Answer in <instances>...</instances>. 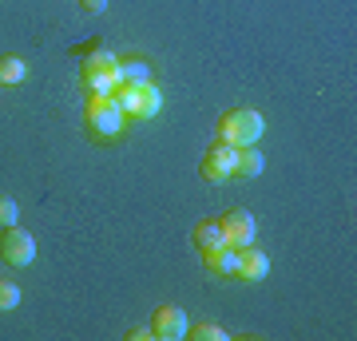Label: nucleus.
<instances>
[{
  "label": "nucleus",
  "instance_id": "6ab92c4d",
  "mask_svg": "<svg viewBox=\"0 0 357 341\" xmlns=\"http://www.w3.org/2000/svg\"><path fill=\"white\" fill-rule=\"evenodd\" d=\"M84 13H107V0H79Z\"/></svg>",
  "mask_w": 357,
  "mask_h": 341
},
{
  "label": "nucleus",
  "instance_id": "9d476101",
  "mask_svg": "<svg viewBox=\"0 0 357 341\" xmlns=\"http://www.w3.org/2000/svg\"><path fill=\"white\" fill-rule=\"evenodd\" d=\"M159 112H163V91L155 79H147L135 88V119H155Z\"/></svg>",
  "mask_w": 357,
  "mask_h": 341
},
{
  "label": "nucleus",
  "instance_id": "6e6552de",
  "mask_svg": "<svg viewBox=\"0 0 357 341\" xmlns=\"http://www.w3.org/2000/svg\"><path fill=\"white\" fill-rule=\"evenodd\" d=\"M270 274V258L266 250H258V242H250V246H243L238 250V270H234V278H243V282H262Z\"/></svg>",
  "mask_w": 357,
  "mask_h": 341
},
{
  "label": "nucleus",
  "instance_id": "f03ea898",
  "mask_svg": "<svg viewBox=\"0 0 357 341\" xmlns=\"http://www.w3.org/2000/svg\"><path fill=\"white\" fill-rule=\"evenodd\" d=\"M266 131V119L255 112V107H234V112H222L215 123V135L230 147H250V143L262 139Z\"/></svg>",
  "mask_w": 357,
  "mask_h": 341
},
{
  "label": "nucleus",
  "instance_id": "1a4fd4ad",
  "mask_svg": "<svg viewBox=\"0 0 357 341\" xmlns=\"http://www.w3.org/2000/svg\"><path fill=\"white\" fill-rule=\"evenodd\" d=\"M203 266L211 278H234V270H238V250L234 246H215V250H203Z\"/></svg>",
  "mask_w": 357,
  "mask_h": 341
},
{
  "label": "nucleus",
  "instance_id": "ddd939ff",
  "mask_svg": "<svg viewBox=\"0 0 357 341\" xmlns=\"http://www.w3.org/2000/svg\"><path fill=\"white\" fill-rule=\"evenodd\" d=\"M262 171H266V155H262V147H258V143H250V147H238V171H234V175L258 179Z\"/></svg>",
  "mask_w": 357,
  "mask_h": 341
},
{
  "label": "nucleus",
  "instance_id": "423d86ee",
  "mask_svg": "<svg viewBox=\"0 0 357 341\" xmlns=\"http://www.w3.org/2000/svg\"><path fill=\"white\" fill-rule=\"evenodd\" d=\"M191 329V317L183 314L178 305H155L151 314V338L155 341H183Z\"/></svg>",
  "mask_w": 357,
  "mask_h": 341
},
{
  "label": "nucleus",
  "instance_id": "20e7f679",
  "mask_svg": "<svg viewBox=\"0 0 357 341\" xmlns=\"http://www.w3.org/2000/svg\"><path fill=\"white\" fill-rule=\"evenodd\" d=\"M199 171H203L206 183H227V179H234V171H238V147L215 139L211 147H206Z\"/></svg>",
  "mask_w": 357,
  "mask_h": 341
},
{
  "label": "nucleus",
  "instance_id": "f3484780",
  "mask_svg": "<svg viewBox=\"0 0 357 341\" xmlns=\"http://www.w3.org/2000/svg\"><path fill=\"white\" fill-rule=\"evenodd\" d=\"M16 222H20V206H16V199L0 195V230H4V227H16Z\"/></svg>",
  "mask_w": 357,
  "mask_h": 341
},
{
  "label": "nucleus",
  "instance_id": "7ed1b4c3",
  "mask_svg": "<svg viewBox=\"0 0 357 341\" xmlns=\"http://www.w3.org/2000/svg\"><path fill=\"white\" fill-rule=\"evenodd\" d=\"M115 60H119V56H112L107 48L84 60L79 79H84V88H88L91 96H112L115 91V84H119V79H115Z\"/></svg>",
  "mask_w": 357,
  "mask_h": 341
},
{
  "label": "nucleus",
  "instance_id": "dca6fc26",
  "mask_svg": "<svg viewBox=\"0 0 357 341\" xmlns=\"http://www.w3.org/2000/svg\"><path fill=\"white\" fill-rule=\"evenodd\" d=\"M20 305V286L13 278H0V314L4 310H16Z\"/></svg>",
  "mask_w": 357,
  "mask_h": 341
},
{
  "label": "nucleus",
  "instance_id": "aec40b11",
  "mask_svg": "<svg viewBox=\"0 0 357 341\" xmlns=\"http://www.w3.org/2000/svg\"><path fill=\"white\" fill-rule=\"evenodd\" d=\"M128 341H151V326L147 329H128Z\"/></svg>",
  "mask_w": 357,
  "mask_h": 341
},
{
  "label": "nucleus",
  "instance_id": "f257e3e1",
  "mask_svg": "<svg viewBox=\"0 0 357 341\" xmlns=\"http://www.w3.org/2000/svg\"><path fill=\"white\" fill-rule=\"evenodd\" d=\"M84 127H88L91 139L112 143L128 131V115L119 112V103L112 96H88V103H84Z\"/></svg>",
  "mask_w": 357,
  "mask_h": 341
},
{
  "label": "nucleus",
  "instance_id": "39448f33",
  "mask_svg": "<svg viewBox=\"0 0 357 341\" xmlns=\"http://www.w3.org/2000/svg\"><path fill=\"white\" fill-rule=\"evenodd\" d=\"M0 258L8 266H32L36 262V238L20 227H4V234H0Z\"/></svg>",
  "mask_w": 357,
  "mask_h": 341
},
{
  "label": "nucleus",
  "instance_id": "2eb2a0df",
  "mask_svg": "<svg viewBox=\"0 0 357 341\" xmlns=\"http://www.w3.org/2000/svg\"><path fill=\"white\" fill-rule=\"evenodd\" d=\"M187 338H191V341H227V329L215 326V321H191Z\"/></svg>",
  "mask_w": 357,
  "mask_h": 341
},
{
  "label": "nucleus",
  "instance_id": "9b49d317",
  "mask_svg": "<svg viewBox=\"0 0 357 341\" xmlns=\"http://www.w3.org/2000/svg\"><path fill=\"white\" fill-rule=\"evenodd\" d=\"M115 79L119 84H147L151 79V63L143 60V56H128V60H115Z\"/></svg>",
  "mask_w": 357,
  "mask_h": 341
},
{
  "label": "nucleus",
  "instance_id": "4468645a",
  "mask_svg": "<svg viewBox=\"0 0 357 341\" xmlns=\"http://www.w3.org/2000/svg\"><path fill=\"white\" fill-rule=\"evenodd\" d=\"M28 63L20 56H0V84H24Z\"/></svg>",
  "mask_w": 357,
  "mask_h": 341
},
{
  "label": "nucleus",
  "instance_id": "f8f14e48",
  "mask_svg": "<svg viewBox=\"0 0 357 341\" xmlns=\"http://www.w3.org/2000/svg\"><path fill=\"white\" fill-rule=\"evenodd\" d=\"M191 242H195V250L203 254V250H215V246H222V218H203L199 227L191 230Z\"/></svg>",
  "mask_w": 357,
  "mask_h": 341
},
{
  "label": "nucleus",
  "instance_id": "0eeeda50",
  "mask_svg": "<svg viewBox=\"0 0 357 341\" xmlns=\"http://www.w3.org/2000/svg\"><path fill=\"white\" fill-rule=\"evenodd\" d=\"M222 238H227V246H234V250H243V246L258 242L255 215H250V211H243V206L227 211V215H222Z\"/></svg>",
  "mask_w": 357,
  "mask_h": 341
},
{
  "label": "nucleus",
  "instance_id": "a211bd4d",
  "mask_svg": "<svg viewBox=\"0 0 357 341\" xmlns=\"http://www.w3.org/2000/svg\"><path fill=\"white\" fill-rule=\"evenodd\" d=\"M96 52H103V40H84V44H76V48H72V56L88 60V56H96Z\"/></svg>",
  "mask_w": 357,
  "mask_h": 341
}]
</instances>
